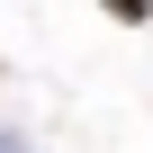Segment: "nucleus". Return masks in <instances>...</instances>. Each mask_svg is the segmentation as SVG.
<instances>
[{"label": "nucleus", "mask_w": 153, "mask_h": 153, "mask_svg": "<svg viewBox=\"0 0 153 153\" xmlns=\"http://www.w3.org/2000/svg\"><path fill=\"white\" fill-rule=\"evenodd\" d=\"M99 9H108L117 27H144V18H153V0H99Z\"/></svg>", "instance_id": "obj_1"}, {"label": "nucleus", "mask_w": 153, "mask_h": 153, "mask_svg": "<svg viewBox=\"0 0 153 153\" xmlns=\"http://www.w3.org/2000/svg\"><path fill=\"white\" fill-rule=\"evenodd\" d=\"M0 153H27V144H18V135H0Z\"/></svg>", "instance_id": "obj_2"}]
</instances>
